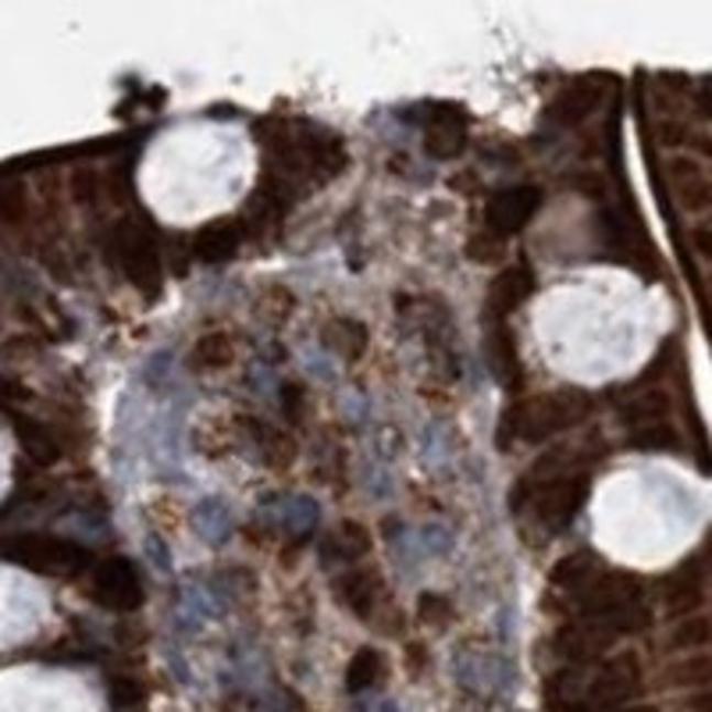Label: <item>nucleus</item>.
Segmentation results:
<instances>
[{
	"mask_svg": "<svg viewBox=\"0 0 712 712\" xmlns=\"http://www.w3.org/2000/svg\"><path fill=\"white\" fill-rule=\"evenodd\" d=\"M467 111L460 103H431V114L424 118V150L435 161H457L467 150Z\"/></svg>",
	"mask_w": 712,
	"mask_h": 712,
	"instance_id": "nucleus-8",
	"label": "nucleus"
},
{
	"mask_svg": "<svg viewBox=\"0 0 712 712\" xmlns=\"http://www.w3.org/2000/svg\"><path fill=\"white\" fill-rule=\"evenodd\" d=\"M578 457L581 449H552L527 467L510 492L513 517H532L541 535H563L592 495V471Z\"/></svg>",
	"mask_w": 712,
	"mask_h": 712,
	"instance_id": "nucleus-1",
	"label": "nucleus"
},
{
	"mask_svg": "<svg viewBox=\"0 0 712 712\" xmlns=\"http://www.w3.org/2000/svg\"><path fill=\"white\" fill-rule=\"evenodd\" d=\"M103 256L121 271V278L135 285L143 296H157L164 282V264H161V242L154 224L143 218H125L111 224V232L103 235Z\"/></svg>",
	"mask_w": 712,
	"mask_h": 712,
	"instance_id": "nucleus-4",
	"label": "nucleus"
},
{
	"mask_svg": "<svg viewBox=\"0 0 712 712\" xmlns=\"http://www.w3.org/2000/svg\"><path fill=\"white\" fill-rule=\"evenodd\" d=\"M331 595H336L342 610H350L357 620H371L385 599V581H382V573L371 567H350L331 578Z\"/></svg>",
	"mask_w": 712,
	"mask_h": 712,
	"instance_id": "nucleus-11",
	"label": "nucleus"
},
{
	"mask_svg": "<svg viewBox=\"0 0 712 712\" xmlns=\"http://www.w3.org/2000/svg\"><path fill=\"white\" fill-rule=\"evenodd\" d=\"M545 193L532 182H521V186H503L489 196L484 204V235L492 242L513 239L517 232H524L532 218L541 210Z\"/></svg>",
	"mask_w": 712,
	"mask_h": 712,
	"instance_id": "nucleus-6",
	"label": "nucleus"
},
{
	"mask_svg": "<svg viewBox=\"0 0 712 712\" xmlns=\"http://www.w3.org/2000/svg\"><path fill=\"white\" fill-rule=\"evenodd\" d=\"M535 293V271L527 261H517L503 267L489 285V296H484V321H503L510 325V314L521 310Z\"/></svg>",
	"mask_w": 712,
	"mask_h": 712,
	"instance_id": "nucleus-9",
	"label": "nucleus"
},
{
	"mask_svg": "<svg viewBox=\"0 0 712 712\" xmlns=\"http://www.w3.org/2000/svg\"><path fill=\"white\" fill-rule=\"evenodd\" d=\"M250 235L247 218H215L193 235V256L200 264H224L242 250V242Z\"/></svg>",
	"mask_w": 712,
	"mask_h": 712,
	"instance_id": "nucleus-13",
	"label": "nucleus"
},
{
	"mask_svg": "<svg viewBox=\"0 0 712 712\" xmlns=\"http://www.w3.org/2000/svg\"><path fill=\"white\" fill-rule=\"evenodd\" d=\"M616 414L620 420L627 424V428H648V424H662L666 414H670V399H666V392H634L627 399H616Z\"/></svg>",
	"mask_w": 712,
	"mask_h": 712,
	"instance_id": "nucleus-18",
	"label": "nucleus"
},
{
	"mask_svg": "<svg viewBox=\"0 0 712 712\" xmlns=\"http://www.w3.org/2000/svg\"><path fill=\"white\" fill-rule=\"evenodd\" d=\"M610 570L592 549H573L567 556H559L552 570H549V588L556 592V599H570L581 595L584 588H592L602 573Z\"/></svg>",
	"mask_w": 712,
	"mask_h": 712,
	"instance_id": "nucleus-14",
	"label": "nucleus"
},
{
	"mask_svg": "<svg viewBox=\"0 0 712 712\" xmlns=\"http://www.w3.org/2000/svg\"><path fill=\"white\" fill-rule=\"evenodd\" d=\"M235 360V339L229 331H210L200 342L193 346L189 368L193 371H224Z\"/></svg>",
	"mask_w": 712,
	"mask_h": 712,
	"instance_id": "nucleus-19",
	"label": "nucleus"
},
{
	"mask_svg": "<svg viewBox=\"0 0 712 712\" xmlns=\"http://www.w3.org/2000/svg\"><path fill=\"white\" fill-rule=\"evenodd\" d=\"M11 420H14V435H19V442H22V449L29 452V457L40 460V463H54L57 460V442H54V435L43 428V424L29 420L22 414H11Z\"/></svg>",
	"mask_w": 712,
	"mask_h": 712,
	"instance_id": "nucleus-21",
	"label": "nucleus"
},
{
	"mask_svg": "<svg viewBox=\"0 0 712 712\" xmlns=\"http://www.w3.org/2000/svg\"><path fill=\"white\" fill-rule=\"evenodd\" d=\"M631 446L642 449V452H673L680 446V438H677L673 424L662 420V424H648V428H634Z\"/></svg>",
	"mask_w": 712,
	"mask_h": 712,
	"instance_id": "nucleus-22",
	"label": "nucleus"
},
{
	"mask_svg": "<svg viewBox=\"0 0 712 712\" xmlns=\"http://www.w3.org/2000/svg\"><path fill=\"white\" fill-rule=\"evenodd\" d=\"M0 215H4L8 221H19L22 218V189L19 186L0 189Z\"/></svg>",
	"mask_w": 712,
	"mask_h": 712,
	"instance_id": "nucleus-24",
	"label": "nucleus"
},
{
	"mask_svg": "<svg viewBox=\"0 0 712 712\" xmlns=\"http://www.w3.org/2000/svg\"><path fill=\"white\" fill-rule=\"evenodd\" d=\"M699 100H702L705 114H712V86H705V89H702V94H699Z\"/></svg>",
	"mask_w": 712,
	"mask_h": 712,
	"instance_id": "nucleus-28",
	"label": "nucleus"
},
{
	"mask_svg": "<svg viewBox=\"0 0 712 712\" xmlns=\"http://www.w3.org/2000/svg\"><path fill=\"white\" fill-rule=\"evenodd\" d=\"M616 712H659L653 705H627V709H616Z\"/></svg>",
	"mask_w": 712,
	"mask_h": 712,
	"instance_id": "nucleus-29",
	"label": "nucleus"
},
{
	"mask_svg": "<svg viewBox=\"0 0 712 712\" xmlns=\"http://www.w3.org/2000/svg\"><path fill=\"white\" fill-rule=\"evenodd\" d=\"M602 100V86L592 83V79H581V83H570L556 94V100L545 108V121H549L552 129H573L581 125L588 114H595Z\"/></svg>",
	"mask_w": 712,
	"mask_h": 712,
	"instance_id": "nucleus-15",
	"label": "nucleus"
},
{
	"mask_svg": "<svg viewBox=\"0 0 712 712\" xmlns=\"http://www.w3.org/2000/svg\"><path fill=\"white\" fill-rule=\"evenodd\" d=\"M484 360H489L492 377L506 392H517L524 385V360H521L517 331L510 325L489 321V331H484Z\"/></svg>",
	"mask_w": 712,
	"mask_h": 712,
	"instance_id": "nucleus-12",
	"label": "nucleus"
},
{
	"mask_svg": "<svg viewBox=\"0 0 712 712\" xmlns=\"http://www.w3.org/2000/svg\"><path fill=\"white\" fill-rule=\"evenodd\" d=\"M431 616H452V605L446 595H424L420 599V620H431Z\"/></svg>",
	"mask_w": 712,
	"mask_h": 712,
	"instance_id": "nucleus-25",
	"label": "nucleus"
},
{
	"mask_svg": "<svg viewBox=\"0 0 712 712\" xmlns=\"http://www.w3.org/2000/svg\"><path fill=\"white\" fill-rule=\"evenodd\" d=\"M705 556H709V549L691 552L688 559H680V563L662 578L666 610H670V613H691L694 605L702 602L705 584H709V578H712Z\"/></svg>",
	"mask_w": 712,
	"mask_h": 712,
	"instance_id": "nucleus-10",
	"label": "nucleus"
},
{
	"mask_svg": "<svg viewBox=\"0 0 712 712\" xmlns=\"http://www.w3.org/2000/svg\"><path fill=\"white\" fill-rule=\"evenodd\" d=\"M0 556L22 570L47 573V578H75V573L94 567V552L83 541L43 532H22L4 538L0 541Z\"/></svg>",
	"mask_w": 712,
	"mask_h": 712,
	"instance_id": "nucleus-5",
	"label": "nucleus"
},
{
	"mask_svg": "<svg viewBox=\"0 0 712 712\" xmlns=\"http://www.w3.org/2000/svg\"><path fill=\"white\" fill-rule=\"evenodd\" d=\"M709 638H712V631H709L705 620H688V624H680V627L673 631L670 645H673V648H702Z\"/></svg>",
	"mask_w": 712,
	"mask_h": 712,
	"instance_id": "nucleus-23",
	"label": "nucleus"
},
{
	"mask_svg": "<svg viewBox=\"0 0 712 712\" xmlns=\"http://www.w3.org/2000/svg\"><path fill=\"white\" fill-rule=\"evenodd\" d=\"M694 242H699V250H705V253L712 256V229H709V232H699V239H694Z\"/></svg>",
	"mask_w": 712,
	"mask_h": 712,
	"instance_id": "nucleus-27",
	"label": "nucleus"
},
{
	"mask_svg": "<svg viewBox=\"0 0 712 712\" xmlns=\"http://www.w3.org/2000/svg\"><path fill=\"white\" fill-rule=\"evenodd\" d=\"M368 549H371L368 527H360L357 521H342L321 538V563L328 570H350L357 567L360 556H368Z\"/></svg>",
	"mask_w": 712,
	"mask_h": 712,
	"instance_id": "nucleus-16",
	"label": "nucleus"
},
{
	"mask_svg": "<svg viewBox=\"0 0 712 712\" xmlns=\"http://www.w3.org/2000/svg\"><path fill=\"white\" fill-rule=\"evenodd\" d=\"M388 666H385V656L377 653V648H360V653L350 659L346 666V691L350 694H360V691H371L385 680Z\"/></svg>",
	"mask_w": 712,
	"mask_h": 712,
	"instance_id": "nucleus-20",
	"label": "nucleus"
},
{
	"mask_svg": "<svg viewBox=\"0 0 712 712\" xmlns=\"http://www.w3.org/2000/svg\"><path fill=\"white\" fill-rule=\"evenodd\" d=\"M89 592H94V599L103 610H114V613L140 610L146 595L140 570L125 556H108L100 563H94V570H89Z\"/></svg>",
	"mask_w": 712,
	"mask_h": 712,
	"instance_id": "nucleus-7",
	"label": "nucleus"
},
{
	"mask_svg": "<svg viewBox=\"0 0 712 712\" xmlns=\"http://www.w3.org/2000/svg\"><path fill=\"white\" fill-rule=\"evenodd\" d=\"M642 691V666L631 653L610 656L592 666H559L545 677L549 712H616Z\"/></svg>",
	"mask_w": 712,
	"mask_h": 712,
	"instance_id": "nucleus-2",
	"label": "nucleus"
},
{
	"mask_svg": "<svg viewBox=\"0 0 712 712\" xmlns=\"http://www.w3.org/2000/svg\"><path fill=\"white\" fill-rule=\"evenodd\" d=\"M595 399L584 388L541 392L532 399H513L499 417V446H541L588 420Z\"/></svg>",
	"mask_w": 712,
	"mask_h": 712,
	"instance_id": "nucleus-3",
	"label": "nucleus"
},
{
	"mask_svg": "<svg viewBox=\"0 0 712 712\" xmlns=\"http://www.w3.org/2000/svg\"><path fill=\"white\" fill-rule=\"evenodd\" d=\"M688 712H712V694H699V699H691Z\"/></svg>",
	"mask_w": 712,
	"mask_h": 712,
	"instance_id": "nucleus-26",
	"label": "nucleus"
},
{
	"mask_svg": "<svg viewBox=\"0 0 712 712\" xmlns=\"http://www.w3.org/2000/svg\"><path fill=\"white\" fill-rule=\"evenodd\" d=\"M321 342L336 357H342L346 363H357L363 353H368L371 336H368V328L357 321V317H331V321L321 328Z\"/></svg>",
	"mask_w": 712,
	"mask_h": 712,
	"instance_id": "nucleus-17",
	"label": "nucleus"
}]
</instances>
